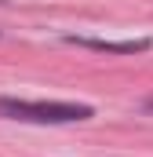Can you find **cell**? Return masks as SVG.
<instances>
[{
  "label": "cell",
  "mask_w": 153,
  "mask_h": 157,
  "mask_svg": "<svg viewBox=\"0 0 153 157\" xmlns=\"http://www.w3.org/2000/svg\"><path fill=\"white\" fill-rule=\"evenodd\" d=\"M146 110H150V113H153V99H146Z\"/></svg>",
  "instance_id": "obj_3"
},
{
  "label": "cell",
  "mask_w": 153,
  "mask_h": 157,
  "mask_svg": "<svg viewBox=\"0 0 153 157\" xmlns=\"http://www.w3.org/2000/svg\"><path fill=\"white\" fill-rule=\"evenodd\" d=\"M95 113L88 102H44V99H0V117L29 124H73Z\"/></svg>",
  "instance_id": "obj_1"
},
{
  "label": "cell",
  "mask_w": 153,
  "mask_h": 157,
  "mask_svg": "<svg viewBox=\"0 0 153 157\" xmlns=\"http://www.w3.org/2000/svg\"><path fill=\"white\" fill-rule=\"evenodd\" d=\"M66 44L88 48V51H113V55H139V51H150V48H153L150 37H135V40H102V37H76V33H69Z\"/></svg>",
  "instance_id": "obj_2"
}]
</instances>
